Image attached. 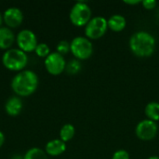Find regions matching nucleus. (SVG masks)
<instances>
[{"mask_svg": "<svg viewBox=\"0 0 159 159\" xmlns=\"http://www.w3.org/2000/svg\"><path fill=\"white\" fill-rule=\"evenodd\" d=\"M15 35L8 27H0V49H8L15 42Z\"/></svg>", "mask_w": 159, "mask_h": 159, "instance_id": "f8f14e48", "label": "nucleus"}, {"mask_svg": "<svg viewBox=\"0 0 159 159\" xmlns=\"http://www.w3.org/2000/svg\"><path fill=\"white\" fill-rule=\"evenodd\" d=\"M69 51H71V47H70V43L66 40H61L58 43L57 45V52L61 55H65L67 54Z\"/></svg>", "mask_w": 159, "mask_h": 159, "instance_id": "aec40b11", "label": "nucleus"}, {"mask_svg": "<svg viewBox=\"0 0 159 159\" xmlns=\"http://www.w3.org/2000/svg\"><path fill=\"white\" fill-rule=\"evenodd\" d=\"M12 159H21L20 157V156H15V157H13V158ZM23 159V158H22Z\"/></svg>", "mask_w": 159, "mask_h": 159, "instance_id": "bb28decb", "label": "nucleus"}, {"mask_svg": "<svg viewBox=\"0 0 159 159\" xmlns=\"http://www.w3.org/2000/svg\"><path fill=\"white\" fill-rule=\"evenodd\" d=\"M3 21H4V20H3V16H2V14L0 13V27H1V25H2V23H3Z\"/></svg>", "mask_w": 159, "mask_h": 159, "instance_id": "393cba45", "label": "nucleus"}, {"mask_svg": "<svg viewBox=\"0 0 159 159\" xmlns=\"http://www.w3.org/2000/svg\"><path fill=\"white\" fill-rule=\"evenodd\" d=\"M71 52L78 61H85L91 57L93 46L91 41L85 36H76L70 43Z\"/></svg>", "mask_w": 159, "mask_h": 159, "instance_id": "20e7f679", "label": "nucleus"}, {"mask_svg": "<svg viewBox=\"0 0 159 159\" xmlns=\"http://www.w3.org/2000/svg\"><path fill=\"white\" fill-rule=\"evenodd\" d=\"M125 4L129 5V6H133V5H138V4H142V1H138V0H135V1H124Z\"/></svg>", "mask_w": 159, "mask_h": 159, "instance_id": "5701e85b", "label": "nucleus"}, {"mask_svg": "<svg viewBox=\"0 0 159 159\" xmlns=\"http://www.w3.org/2000/svg\"><path fill=\"white\" fill-rule=\"evenodd\" d=\"M91 8L85 2H76L70 11V20L76 27L86 26L91 20Z\"/></svg>", "mask_w": 159, "mask_h": 159, "instance_id": "39448f33", "label": "nucleus"}, {"mask_svg": "<svg viewBox=\"0 0 159 159\" xmlns=\"http://www.w3.org/2000/svg\"><path fill=\"white\" fill-rule=\"evenodd\" d=\"M66 150V143L60 139L49 141L45 147V152L50 157H58L63 154Z\"/></svg>", "mask_w": 159, "mask_h": 159, "instance_id": "9b49d317", "label": "nucleus"}, {"mask_svg": "<svg viewBox=\"0 0 159 159\" xmlns=\"http://www.w3.org/2000/svg\"><path fill=\"white\" fill-rule=\"evenodd\" d=\"M107 29L108 25L105 18L101 16L93 17L85 26V35L89 40H97L105 34Z\"/></svg>", "mask_w": 159, "mask_h": 159, "instance_id": "423d86ee", "label": "nucleus"}, {"mask_svg": "<svg viewBox=\"0 0 159 159\" xmlns=\"http://www.w3.org/2000/svg\"><path fill=\"white\" fill-rule=\"evenodd\" d=\"M23 159H48V157L44 150L37 147H34L26 152Z\"/></svg>", "mask_w": 159, "mask_h": 159, "instance_id": "f3484780", "label": "nucleus"}, {"mask_svg": "<svg viewBox=\"0 0 159 159\" xmlns=\"http://www.w3.org/2000/svg\"><path fill=\"white\" fill-rule=\"evenodd\" d=\"M158 131L157 122L149 119H143L140 121L135 128V134L141 141L148 142L155 139Z\"/></svg>", "mask_w": 159, "mask_h": 159, "instance_id": "0eeeda50", "label": "nucleus"}, {"mask_svg": "<svg viewBox=\"0 0 159 159\" xmlns=\"http://www.w3.org/2000/svg\"><path fill=\"white\" fill-rule=\"evenodd\" d=\"M81 70V63L80 61L74 59L71 60L69 62L66 63V67H65V71L68 75H75L76 74H78Z\"/></svg>", "mask_w": 159, "mask_h": 159, "instance_id": "a211bd4d", "label": "nucleus"}, {"mask_svg": "<svg viewBox=\"0 0 159 159\" xmlns=\"http://www.w3.org/2000/svg\"><path fill=\"white\" fill-rule=\"evenodd\" d=\"M131 52L139 58H147L154 54L156 39L153 34L145 31L134 33L129 42Z\"/></svg>", "mask_w": 159, "mask_h": 159, "instance_id": "f257e3e1", "label": "nucleus"}, {"mask_svg": "<svg viewBox=\"0 0 159 159\" xmlns=\"http://www.w3.org/2000/svg\"><path fill=\"white\" fill-rule=\"evenodd\" d=\"M147 159H159V157H157V156H152V157H148Z\"/></svg>", "mask_w": 159, "mask_h": 159, "instance_id": "a878e982", "label": "nucleus"}, {"mask_svg": "<svg viewBox=\"0 0 159 159\" xmlns=\"http://www.w3.org/2000/svg\"><path fill=\"white\" fill-rule=\"evenodd\" d=\"M2 62L10 71L21 72L28 63V56L20 48H10L3 54Z\"/></svg>", "mask_w": 159, "mask_h": 159, "instance_id": "7ed1b4c3", "label": "nucleus"}, {"mask_svg": "<svg viewBox=\"0 0 159 159\" xmlns=\"http://www.w3.org/2000/svg\"><path fill=\"white\" fill-rule=\"evenodd\" d=\"M34 52L40 58H47L50 54V49H49V47L47 44L40 43V44H38L36 46Z\"/></svg>", "mask_w": 159, "mask_h": 159, "instance_id": "6ab92c4d", "label": "nucleus"}, {"mask_svg": "<svg viewBox=\"0 0 159 159\" xmlns=\"http://www.w3.org/2000/svg\"><path fill=\"white\" fill-rule=\"evenodd\" d=\"M4 22L9 28H17L19 27L23 20L22 11L18 7H8L3 15Z\"/></svg>", "mask_w": 159, "mask_h": 159, "instance_id": "9d476101", "label": "nucleus"}, {"mask_svg": "<svg viewBox=\"0 0 159 159\" xmlns=\"http://www.w3.org/2000/svg\"><path fill=\"white\" fill-rule=\"evenodd\" d=\"M75 134V129L72 124H65L61 127L60 130V140L65 143L71 141Z\"/></svg>", "mask_w": 159, "mask_h": 159, "instance_id": "dca6fc26", "label": "nucleus"}, {"mask_svg": "<svg viewBox=\"0 0 159 159\" xmlns=\"http://www.w3.org/2000/svg\"><path fill=\"white\" fill-rule=\"evenodd\" d=\"M4 142H5V135L3 134L2 131H0V147L4 144Z\"/></svg>", "mask_w": 159, "mask_h": 159, "instance_id": "b1692460", "label": "nucleus"}, {"mask_svg": "<svg viewBox=\"0 0 159 159\" xmlns=\"http://www.w3.org/2000/svg\"><path fill=\"white\" fill-rule=\"evenodd\" d=\"M16 42L19 48L25 53L34 51L36 46L38 45L36 35L34 32L28 29H24L19 32L16 36Z\"/></svg>", "mask_w": 159, "mask_h": 159, "instance_id": "6e6552de", "label": "nucleus"}, {"mask_svg": "<svg viewBox=\"0 0 159 159\" xmlns=\"http://www.w3.org/2000/svg\"><path fill=\"white\" fill-rule=\"evenodd\" d=\"M38 82V76L34 71L23 70L13 77L11 89L17 96L27 97L37 89Z\"/></svg>", "mask_w": 159, "mask_h": 159, "instance_id": "f03ea898", "label": "nucleus"}, {"mask_svg": "<svg viewBox=\"0 0 159 159\" xmlns=\"http://www.w3.org/2000/svg\"><path fill=\"white\" fill-rule=\"evenodd\" d=\"M107 25L108 29L115 33H119L122 32L127 25V20L124 16L120 14H115L112 15L108 20H107Z\"/></svg>", "mask_w": 159, "mask_h": 159, "instance_id": "ddd939ff", "label": "nucleus"}, {"mask_svg": "<svg viewBox=\"0 0 159 159\" xmlns=\"http://www.w3.org/2000/svg\"><path fill=\"white\" fill-rule=\"evenodd\" d=\"M144 114L147 119L152 120L154 122L159 121V102H151L147 103L144 108Z\"/></svg>", "mask_w": 159, "mask_h": 159, "instance_id": "2eb2a0df", "label": "nucleus"}, {"mask_svg": "<svg viewBox=\"0 0 159 159\" xmlns=\"http://www.w3.org/2000/svg\"><path fill=\"white\" fill-rule=\"evenodd\" d=\"M21 109H22V102L19 97L16 96L10 97L5 104V110L7 114L11 116H16L20 115Z\"/></svg>", "mask_w": 159, "mask_h": 159, "instance_id": "4468645a", "label": "nucleus"}, {"mask_svg": "<svg viewBox=\"0 0 159 159\" xmlns=\"http://www.w3.org/2000/svg\"><path fill=\"white\" fill-rule=\"evenodd\" d=\"M45 67L48 74L52 75H59L65 71L66 61L64 57L56 52H51L45 59Z\"/></svg>", "mask_w": 159, "mask_h": 159, "instance_id": "1a4fd4ad", "label": "nucleus"}, {"mask_svg": "<svg viewBox=\"0 0 159 159\" xmlns=\"http://www.w3.org/2000/svg\"><path fill=\"white\" fill-rule=\"evenodd\" d=\"M129 154L128 151L126 150H123V149H120V150H117L114 153L112 159H129Z\"/></svg>", "mask_w": 159, "mask_h": 159, "instance_id": "412c9836", "label": "nucleus"}, {"mask_svg": "<svg viewBox=\"0 0 159 159\" xmlns=\"http://www.w3.org/2000/svg\"><path fill=\"white\" fill-rule=\"evenodd\" d=\"M142 5L145 9L152 10L157 7V2L156 0H144V1H142Z\"/></svg>", "mask_w": 159, "mask_h": 159, "instance_id": "4be33fe9", "label": "nucleus"}]
</instances>
